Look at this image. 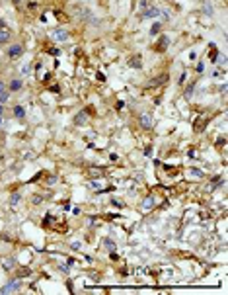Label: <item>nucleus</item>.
<instances>
[{"mask_svg": "<svg viewBox=\"0 0 228 295\" xmlns=\"http://www.w3.org/2000/svg\"><path fill=\"white\" fill-rule=\"evenodd\" d=\"M20 289V281H10V284H6L0 291L2 293H12V291H18Z\"/></svg>", "mask_w": 228, "mask_h": 295, "instance_id": "f257e3e1", "label": "nucleus"}, {"mask_svg": "<svg viewBox=\"0 0 228 295\" xmlns=\"http://www.w3.org/2000/svg\"><path fill=\"white\" fill-rule=\"evenodd\" d=\"M22 53H23V47H22V45H12V47L8 49V55H10L12 59H16V57H20Z\"/></svg>", "mask_w": 228, "mask_h": 295, "instance_id": "f03ea898", "label": "nucleus"}, {"mask_svg": "<svg viewBox=\"0 0 228 295\" xmlns=\"http://www.w3.org/2000/svg\"><path fill=\"white\" fill-rule=\"evenodd\" d=\"M158 14H160L158 8H148V10L142 14V18L144 20H152V18H158Z\"/></svg>", "mask_w": 228, "mask_h": 295, "instance_id": "7ed1b4c3", "label": "nucleus"}, {"mask_svg": "<svg viewBox=\"0 0 228 295\" xmlns=\"http://www.w3.org/2000/svg\"><path fill=\"white\" fill-rule=\"evenodd\" d=\"M88 111H80V114H76V117H74V123H76V125H84L86 121H88Z\"/></svg>", "mask_w": 228, "mask_h": 295, "instance_id": "20e7f679", "label": "nucleus"}, {"mask_svg": "<svg viewBox=\"0 0 228 295\" xmlns=\"http://www.w3.org/2000/svg\"><path fill=\"white\" fill-rule=\"evenodd\" d=\"M140 125H142L144 129H150V127H152V117L146 115V114H142V115H140Z\"/></svg>", "mask_w": 228, "mask_h": 295, "instance_id": "39448f33", "label": "nucleus"}, {"mask_svg": "<svg viewBox=\"0 0 228 295\" xmlns=\"http://www.w3.org/2000/svg\"><path fill=\"white\" fill-rule=\"evenodd\" d=\"M53 37H55L57 41H66L68 39V33L64 30H57V31H53Z\"/></svg>", "mask_w": 228, "mask_h": 295, "instance_id": "423d86ee", "label": "nucleus"}, {"mask_svg": "<svg viewBox=\"0 0 228 295\" xmlns=\"http://www.w3.org/2000/svg\"><path fill=\"white\" fill-rule=\"evenodd\" d=\"M10 41V31L6 27H0V43H8Z\"/></svg>", "mask_w": 228, "mask_h": 295, "instance_id": "0eeeda50", "label": "nucleus"}, {"mask_svg": "<svg viewBox=\"0 0 228 295\" xmlns=\"http://www.w3.org/2000/svg\"><path fill=\"white\" fill-rule=\"evenodd\" d=\"M103 246H105V248H107L109 252H113L115 248H117V246H115V242H113L111 239H105V240H103Z\"/></svg>", "mask_w": 228, "mask_h": 295, "instance_id": "6e6552de", "label": "nucleus"}, {"mask_svg": "<svg viewBox=\"0 0 228 295\" xmlns=\"http://www.w3.org/2000/svg\"><path fill=\"white\" fill-rule=\"evenodd\" d=\"M14 115H16V117H20V119H22L23 115H26V111H23V107H22V106H16V107H14Z\"/></svg>", "mask_w": 228, "mask_h": 295, "instance_id": "1a4fd4ad", "label": "nucleus"}, {"mask_svg": "<svg viewBox=\"0 0 228 295\" xmlns=\"http://www.w3.org/2000/svg\"><path fill=\"white\" fill-rule=\"evenodd\" d=\"M152 205H154V199H152V197H146V199H144V209H150Z\"/></svg>", "mask_w": 228, "mask_h": 295, "instance_id": "9d476101", "label": "nucleus"}, {"mask_svg": "<svg viewBox=\"0 0 228 295\" xmlns=\"http://www.w3.org/2000/svg\"><path fill=\"white\" fill-rule=\"evenodd\" d=\"M166 43H168V37H162V39H160V43L158 45H156V49H158V51H162V49H164V45Z\"/></svg>", "mask_w": 228, "mask_h": 295, "instance_id": "9b49d317", "label": "nucleus"}, {"mask_svg": "<svg viewBox=\"0 0 228 295\" xmlns=\"http://www.w3.org/2000/svg\"><path fill=\"white\" fill-rule=\"evenodd\" d=\"M10 88H12V90H20V88H22V82H20V80H14V82L10 84Z\"/></svg>", "mask_w": 228, "mask_h": 295, "instance_id": "f8f14e48", "label": "nucleus"}, {"mask_svg": "<svg viewBox=\"0 0 228 295\" xmlns=\"http://www.w3.org/2000/svg\"><path fill=\"white\" fill-rule=\"evenodd\" d=\"M8 98H10V94L6 92V90H4L2 94H0V104H4V102H8Z\"/></svg>", "mask_w": 228, "mask_h": 295, "instance_id": "ddd939ff", "label": "nucleus"}, {"mask_svg": "<svg viewBox=\"0 0 228 295\" xmlns=\"http://www.w3.org/2000/svg\"><path fill=\"white\" fill-rule=\"evenodd\" d=\"M10 201H12V205H16V203L20 201V194L16 192V194H12V197H10Z\"/></svg>", "mask_w": 228, "mask_h": 295, "instance_id": "4468645a", "label": "nucleus"}, {"mask_svg": "<svg viewBox=\"0 0 228 295\" xmlns=\"http://www.w3.org/2000/svg\"><path fill=\"white\" fill-rule=\"evenodd\" d=\"M160 31V24H154V26L150 27V35H154V33H158Z\"/></svg>", "mask_w": 228, "mask_h": 295, "instance_id": "2eb2a0df", "label": "nucleus"}, {"mask_svg": "<svg viewBox=\"0 0 228 295\" xmlns=\"http://www.w3.org/2000/svg\"><path fill=\"white\" fill-rule=\"evenodd\" d=\"M131 66H136V69H140V59H139V57L131 61Z\"/></svg>", "mask_w": 228, "mask_h": 295, "instance_id": "dca6fc26", "label": "nucleus"}, {"mask_svg": "<svg viewBox=\"0 0 228 295\" xmlns=\"http://www.w3.org/2000/svg\"><path fill=\"white\" fill-rule=\"evenodd\" d=\"M20 276H30V268H22L20 270Z\"/></svg>", "mask_w": 228, "mask_h": 295, "instance_id": "f3484780", "label": "nucleus"}, {"mask_svg": "<svg viewBox=\"0 0 228 295\" xmlns=\"http://www.w3.org/2000/svg\"><path fill=\"white\" fill-rule=\"evenodd\" d=\"M90 188H92V190H98L99 184H98V182H90Z\"/></svg>", "mask_w": 228, "mask_h": 295, "instance_id": "a211bd4d", "label": "nucleus"}, {"mask_svg": "<svg viewBox=\"0 0 228 295\" xmlns=\"http://www.w3.org/2000/svg\"><path fill=\"white\" fill-rule=\"evenodd\" d=\"M203 69H205V66H203V63H199V65H197V72H203Z\"/></svg>", "mask_w": 228, "mask_h": 295, "instance_id": "6ab92c4d", "label": "nucleus"}, {"mask_svg": "<svg viewBox=\"0 0 228 295\" xmlns=\"http://www.w3.org/2000/svg\"><path fill=\"white\" fill-rule=\"evenodd\" d=\"M4 90H6V86H4V82H0V94H2Z\"/></svg>", "mask_w": 228, "mask_h": 295, "instance_id": "aec40b11", "label": "nucleus"}, {"mask_svg": "<svg viewBox=\"0 0 228 295\" xmlns=\"http://www.w3.org/2000/svg\"><path fill=\"white\" fill-rule=\"evenodd\" d=\"M0 115H2V104H0Z\"/></svg>", "mask_w": 228, "mask_h": 295, "instance_id": "412c9836", "label": "nucleus"}, {"mask_svg": "<svg viewBox=\"0 0 228 295\" xmlns=\"http://www.w3.org/2000/svg\"><path fill=\"white\" fill-rule=\"evenodd\" d=\"M0 125H2V115H0Z\"/></svg>", "mask_w": 228, "mask_h": 295, "instance_id": "4be33fe9", "label": "nucleus"}, {"mask_svg": "<svg viewBox=\"0 0 228 295\" xmlns=\"http://www.w3.org/2000/svg\"><path fill=\"white\" fill-rule=\"evenodd\" d=\"M0 27H2V22H0Z\"/></svg>", "mask_w": 228, "mask_h": 295, "instance_id": "5701e85b", "label": "nucleus"}]
</instances>
